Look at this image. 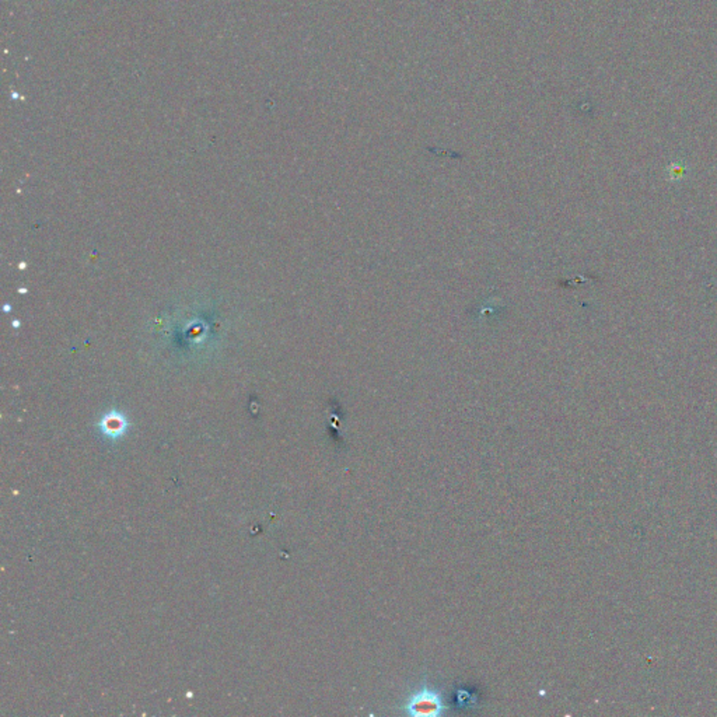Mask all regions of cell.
<instances>
[{"label":"cell","instance_id":"6da1fadb","mask_svg":"<svg viewBox=\"0 0 717 717\" xmlns=\"http://www.w3.org/2000/svg\"><path fill=\"white\" fill-rule=\"evenodd\" d=\"M404 708L406 713L412 716H439L443 713L444 705L440 694L423 688L411 695Z\"/></svg>","mask_w":717,"mask_h":717}]
</instances>
